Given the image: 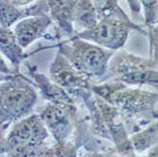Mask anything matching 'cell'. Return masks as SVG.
<instances>
[{"label": "cell", "mask_w": 158, "mask_h": 157, "mask_svg": "<svg viewBox=\"0 0 158 157\" xmlns=\"http://www.w3.org/2000/svg\"><path fill=\"white\" fill-rule=\"evenodd\" d=\"M92 91L118 110L130 134L158 118V93L113 80L95 83Z\"/></svg>", "instance_id": "1"}, {"label": "cell", "mask_w": 158, "mask_h": 157, "mask_svg": "<svg viewBox=\"0 0 158 157\" xmlns=\"http://www.w3.org/2000/svg\"><path fill=\"white\" fill-rule=\"evenodd\" d=\"M38 101V92L31 79L20 72L1 74L0 81V124L1 132L31 115Z\"/></svg>", "instance_id": "2"}, {"label": "cell", "mask_w": 158, "mask_h": 157, "mask_svg": "<svg viewBox=\"0 0 158 157\" xmlns=\"http://www.w3.org/2000/svg\"><path fill=\"white\" fill-rule=\"evenodd\" d=\"M58 51L94 83L108 77L114 51L106 49L77 35L58 41Z\"/></svg>", "instance_id": "3"}, {"label": "cell", "mask_w": 158, "mask_h": 157, "mask_svg": "<svg viewBox=\"0 0 158 157\" xmlns=\"http://www.w3.org/2000/svg\"><path fill=\"white\" fill-rule=\"evenodd\" d=\"M48 135L40 115L31 114L14 123L1 136L0 152L6 157H39L48 146Z\"/></svg>", "instance_id": "4"}, {"label": "cell", "mask_w": 158, "mask_h": 157, "mask_svg": "<svg viewBox=\"0 0 158 157\" xmlns=\"http://www.w3.org/2000/svg\"><path fill=\"white\" fill-rule=\"evenodd\" d=\"M108 77L130 86L151 85L158 89V66L151 59L127 52L114 55L110 62Z\"/></svg>", "instance_id": "5"}, {"label": "cell", "mask_w": 158, "mask_h": 157, "mask_svg": "<svg viewBox=\"0 0 158 157\" xmlns=\"http://www.w3.org/2000/svg\"><path fill=\"white\" fill-rule=\"evenodd\" d=\"M132 31L145 32L142 26L134 23L131 19L104 17L99 18L98 22L89 30L77 31L76 35L106 49L117 52L125 46Z\"/></svg>", "instance_id": "6"}, {"label": "cell", "mask_w": 158, "mask_h": 157, "mask_svg": "<svg viewBox=\"0 0 158 157\" xmlns=\"http://www.w3.org/2000/svg\"><path fill=\"white\" fill-rule=\"evenodd\" d=\"M40 117L55 143L65 144L74 139L81 118L77 104L48 102L40 113Z\"/></svg>", "instance_id": "7"}, {"label": "cell", "mask_w": 158, "mask_h": 157, "mask_svg": "<svg viewBox=\"0 0 158 157\" xmlns=\"http://www.w3.org/2000/svg\"><path fill=\"white\" fill-rule=\"evenodd\" d=\"M49 75L57 84L72 96L76 101H79L81 93L92 90L95 84L59 52L56 53L49 66Z\"/></svg>", "instance_id": "8"}, {"label": "cell", "mask_w": 158, "mask_h": 157, "mask_svg": "<svg viewBox=\"0 0 158 157\" xmlns=\"http://www.w3.org/2000/svg\"><path fill=\"white\" fill-rule=\"evenodd\" d=\"M49 15L56 27V38L58 41L69 39L76 35L75 14L79 0H47Z\"/></svg>", "instance_id": "9"}, {"label": "cell", "mask_w": 158, "mask_h": 157, "mask_svg": "<svg viewBox=\"0 0 158 157\" xmlns=\"http://www.w3.org/2000/svg\"><path fill=\"white\" fill-rule=\"evenodd\" d=\"M49 14L47 0H37L34 3L17 7L11 4L9 0H0V26L1 27L10 28L19 21L39 15Z\"/></svg>", "instance_id": "10"}, {"label": "cell", "mask_w": 158, "mask_h": 157, "mask_svg": "<svg viewBox=\"0 0 158 157\" xmlns=\"http://www.w3.org/2000/svg\"><path fill=\"white\" fill-rule=\"evenodd\" d=\"M52 24L53 20L49 14H45L19 21L14 25L12 31L20 45L27 48L37 40L47 37L48 31Z\"/></svg>", "instance_id": "11"}, {"label": "cell", "mask_w": 158, "mask_h": 157, "mask_svg": "<svg viewBox=\"0 0 158 157\" xmlns=\"http://www.w3.org/2000/svg\"><path fill=\"white\" fill-rule=\"evenodd\" d=\"M28 73L40 96L49 103L76 104V101L65 89L57 84L50 77L39 72L35 66L27 64Z\"/></svg>", "instance_id": "12"}, {"label": "cell", "mask_w": 158, "mask_h": 157, "mask_svg": "<svg viewBox=\"0 0 158 157\" xmlns=\"http://www.w3.org/2000/svg\"><path fill=\"white\" fill-rule=\"evenodd\" d=\"M0 51L10 66L20 72V67L27 59V54L11 28L0 27Z\"/></svg>", "instance_id": "13"}, {"label": "cell", "mask_w": 158, "mask_h": 157, "mask_svg": "<svg viewBox=\"0 0 158 157\" xmlns=\"http://www.w3.org/2000/svg\"><path fill=\"white\" fill-rule=\"evenodd\" d=\"M134 151L144 155L158 143V118L148 124L143 129L130 134Z\"/></svg>", "instance_id": "14"}, {"label": "cell", "mask_w": 158, "mask_h": 157, "mask_svg": "<svg viewBox=\"0 0 158 157\" xmlns=\"http://www.w3.org/2000/svg\"><path fill=\"white\" fill-rule=\"evenodd\" d=\"M99 18L116 17L124 20L131 18L120 7L118 0H91Z\"/></svg>", "instance_id": "15"}, {"label": "cell", "mask_w": 158, "mask_h": 157, "mask_svg": "<svg viewBox=\"0 0 158 157\" xmlns=\"http://www.w3.org/2000/svg\"><path fill=\"white\" fill-rule=\"evenodd\" d=\"M81 146L73 139L65 144L48 145L39 157H78Z\"/></svg>", "instance_id": "16"}, {"label": "cell", "mask_w": 158, "mask_h": 157, "mask_svg": "<svg viewBox=\"0 0 158 157\" xmlns=\"http://www.w3.org/2000/svg\"><path fill=\"white\" fill-rule=\"evenodd\" d=\"M144 24L147 27L158 22V0H140Z\"/></svg>", "instance_id": "17"}, {"label": "cell", "mask_w": 158, "mask_h": 157, "mask_svg": "<svg viewBox=\"0 0 158 157\" xmlns=\"http://www.w3.org/2000/svg\"><path fill=\"white\" fill-rule=\"evenodd\" d=\"M150 48H151V60L158 66V23L148 27Z\"/></svg>", "instance_id": "18"}, {"label": "cell", "mask_w": 158, "mask_h": 157, "mask_svg": "<svg viewBox=\"0 0 158 157\" xmlns=\"http://www.w3.org/2000/svg\"><path fill=\"white\" fill-rule=\"evenodd\" d=\"M126 2L128 3V6L134 15H139L140 12L142 11L140 0H126Z\"/></svg>", "instance_id": "19"}, {"label": "cell", "mask_w": 158, "mask_h": 157, "mask_svg": "<svg viewBox=\"0 0 158 157\" xmlns=\"http://www.w3.org/2000/svg\"><path fill=\"white\" fill-rule=\"evenodd\" d=\"M78 157H112L109 154L104 152H98V151H86L85 153L78 156Z\"/></svg>", "instance_id": "20"}, {"label": "cell", "mask_w": 158, "mask_h": 157, "mask_svg": "<svg viewBox=\"0 0 158 157\" xmlns=\"http://www.w3.org/2000/svg\"><path fill=\"white\" fill-rule=\"evenodd\" d=\"M9 1L17 7H25L34 3L37 0H9Z\"/></svg>", "instance_id": "21"}, {"label": "cell", "mask_w": 158, "mask_h": 157, "mask_svg": "<svg viewBox=\"0 0 158 157\" xmlns=\"http://www.w3.org/2000/svg\"><path fill=\"white\" fill-rule=\"evenodd\" d=\"M114 157H147V156H146V154L145 155H140V154H137L135 151H132V152L123 153V154L117 153V155Z\"/></svg>", "instance_id": "22"}, {"label": "cell", "mask_w": 158, "mask_h": 157, "mask_svg": "<svg viewBox=\"0 0 158 157\" xmlns=\"http://www.w3.org/2000/svg\"><path fill=\"white\" fill-rule=\"evenodd\" d=\"M146 156L147 157H158V143L146 153Z\"/></svg>", "instance_id": "23"}]
</instances>
